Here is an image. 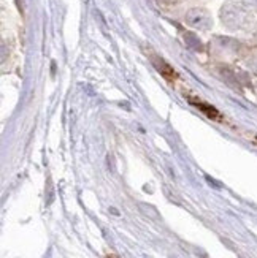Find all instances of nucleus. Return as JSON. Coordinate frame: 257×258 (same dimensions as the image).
<instances>
[{
  "instance_id": "f257e3e1",
  "label": "nucleus",
  "mask_w": 257,
  "mask_h": 258,
  "mask_svg": "<svg viewBox=\"0 0 257 258\" xmlns=\"http://www.w3.org/2000/svg\"><path fill=\"white\" fill-rule=\"evenodd\" d=\"M187 98H189V102H191V105H194L200 111V113H203L208 119L215 120V122H219V124H229L226 116L221 114L215 106H211V105L202 102V100H197V98H191V97H187Z\"/></svg>"
},
{
  "instance_id": "f03ea898",
  "label": "nucleus",
  "mask_w": 257,
  "mask_h": 258,
  "mask_svg": "<svg viewBox=\"0 0 257 258\" xmlns=\"http://www.w3.org/2000/svg\"><path fill=\"white\" fill-rule=\"evenodd\" d=\"M152 63H154L156 69H158V72H159L169 83L173 84V83L178 80V75H176V72L173 70V67H170L164 59H161V57H152Z\"/></svg>"
}]
</instances>
